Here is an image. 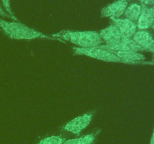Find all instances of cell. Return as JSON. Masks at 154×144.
Instances as JSON below:
<instances>
[{"instance_id":"obj_1","label":"cell","mask_w":154,"mask_h":144,"mask_svg":"<svg viewBox=\"0 0 154 144\" xmlns=\"http://www.w3.org/2000/svg\"><path fill=\"white\" fill-rule=\"evenodd\" d=\"M52 37L62 42L69 41L81 48L96 47L103 43L99 33L96 31L63 30L53 34Z\"/></svg>"},{"instance_id":"obj_2","label":"cell","mask_w":154,"mask_h":144,"mask_svg":"<svg viewBox=\"0 0 154 144\" xmlns=\"http://www.w3.org/2000/svg\"><path fill=\"white\" fill-rule=\"evenodd\" d=\"M0 28L10 38L15 40H33L36 38H48L57 40L54 38L38 32L18 21L9 22L0 19Z\"/></svg>"},{"instance_id":"obj_3","label":"cell","mask_w":154,"mask_h":144,"mask_svg":"<svg viewBox=\"0 0 154 144\" xmlns=\"http://www.w3.org/2000/svg\"><path fill=\"white\" fill-rule=\"evenodd\" d=\"M73 51L75 55H84L86 56L90 57V58L107 62H117L126 64L125 61L119 58L114 52L107 50L102 49L99 46L90 48L74 47Z\"/></svg>"},{"instance_id":"obj_4","label":"cell","mask_w":154,"mask_h":144,"mask_svg":"<svg viewBox=\"0 0 154 144\" xmlns=\"http://www.w3.org/2000/svg\"><path fill=\"white\" fill-rule=\"evenodd\" d=\"M93 113H86L80 116L71 120L63 127V130L71 132L76 135H80L82 130H84L90 124L93 119Z\"/></svg>"},{"instance_id":"obj_5","label":"cell","mask_w":154,"mask_h":144,"mask_svg":"<svg viewBox=\"0 0 154 144\" xmlns=\"http://www.w3.org/2000/svg\"><path fill=\"white\" fill-rule=\"evenodd\" d=\"M127 5L128 0H117L102 8L101 10L102 16L109 17L111 19H118L124 14Z\"/></svg>"},{"instance_id":"obj_6","label":"cell","mask_w":154,"mask_h":144,"mask_svg":"<svg viewBox=\"0 0 154 144\" xmlns=\"http://www.w3.org/2000/svg\"><path fill=\"white\" fill-rule=\"evenodd\" d=\"M99 46L102 49L111 51V52H114V51H133V52L144 51L141 46L137 44L136 42L132 40V38L122 39L121 41L119 42L118 44H102Z\"/></svg>"},{"instance_id":"obj_7","label":"cell","mask_w":154,"mask_h":144,"mask_svg":"<svg viewBox=\"0 0 154 144\" xmlns=\"http://www.w3.org/2000/svg\"><path fill=\"white\" fill-rule=\"evenodd\" d=\"M114 24L119 28L123 39L132 38L136 32L137 24L128 19H111Z\"/></svg>"},{"instance_id":"obj_8","label":"cell","mask_w":154,"mask_h":144,"mask_svg":"<svg viewBox=\"0 0 154 144\" xmlns=\"http://www.w3.org/2000/svg\"><path fill=\"white\" fill-rule=\"evenodd\" d=\"M132 40L144 51H150L154 53V39L149 32L146 30L136 32L132 37Z\"/></svg>"},{"instance_id":"obj_9","label":"cell","mask_w":154,"mask_h":144,"mask_svg":"<svg viewBox=\"0 0 154 144\" xmlns=\"http://www.w3.org/2000/svg\"><path fill=\"white\" fill-rule=\"evenodd\" d=\"M99 34L106 45L116 44L121 41L123 39L120 30L115 24H111L107 28L101 30Z\"/></svg>"},{"instance_id":"obj_10","label":"cell","mask_w":154,"mask_h":144,"mask_svg":"<svg viewBox=\"0 0 154 144\" xmlns=\"http://www.w3.org/2000/svg\"><path fill=\"white\" fill-rule=\"evenodd\" d=\"M116 56L125 61L126 64H153L152 62H145V56L138 52L133 51H114Z\"/></svg>"},{"instance_id":"obj_11","label":"cell","mask_w":154,"mask_h":144,"mask_svg":"<svg viewBox=\"0 0 154 144\" xmlns=\"http://www.w3.org/2000/svg\"><path fill=\"white\" fill-rule=\"evenodd\" d=\"M153 17L151 11H150V8H149L147 5L142 4L141 5V12L138 20L137 26L139 29L144 30L153 26Z\"/></svg>"},{"instance_id":"obj_12","label":"cell","mask_w":154,"mask_h":144,"mask_svg":"<svg viewBox=\"0 0 154 144\" xmlns=\"http://www.w3.org/2000/svg\"><path fill=\"white\" fill-rule=\"evenodd\" d=\"M99 131L93 132L92 134H86L78 138L66 140L63 144H93L99 135Z\"/></svg>"},{"instance_id":"obj_13","label":"cell","mask_w":154,"mask_h":144,"mask_svg":"<svg viewBox=\"0 0 154 144\" xmlns=\"http://www.w3.org/2000/svg\"><path fill=\"white\" fill-rule=\"evenodd\" d=\"M141 12V5L134 3L130 4L129 7H127L125 10L124 14L126 16V19L129 20L132 22H135L138 21L139 18L140 14Z\"/></svg>"},{"instance_id":"obj_14","label":"cell","mask_w":154,"mask_h":144,"mask_svg":"<svg viewBox=\"0 0 154 144\" xmlns=\"http://www.w3.org/2000/svg\"><path fill=\"white\" fill-rule=\"evenodd\" d=\"M66 139L61 136H50L41 140L38 144H63Z\"/></svg>"},{"instance_id":"obj_15","label":"cell","mask_w":154,"mask_h":144,"mask_svg":"<svg viewBox=\"0 0 154 144\" xmlns=\"http://www.w3.org/2000/svg\"><path fill=\"white\" fill-rule=\"evenodd\" d=\"M2 2L3 6H4L5 9V12L11 16V19H12L14 21H18V19L14 14L13 11H12L10 0H2Z\"/></svg>"},{"instance_id":"obj_16","label":"cell","mask_w":154,"mask_h":144,"mask_svg":"<svg viewBox=\"0 0 154 144\" xmlns=\"http://www.w3.org/2000/svg\"><path fill=\"white\" fill-rule=\"evenodd\" d=\"M141 3L144 5H153L154 0H140Z\"/></svg>"},{"instance_id":"obj_17","label":"cell","mask_w":154,"mask_h":144,"mask_svg":"<svg viewBox=\"0 0 154 144\" xmlns=\"http://www.w3.org/2000/svg\"><path fill=\"white\" fill-rule=\"evenodd\" d=\"M0 16H3V17H5V18H11V16L6 13L5 11L4 10V9L2 8L1 4H0Z\"/></svg>"},{"instance_id":"obj_18","label":"cell","mask_w":154,"mask_h":144,"mask_svg":"<svg viewBox=\"0 0 154 144\" xmlns=\"http://www.w3.org/2000/svg\"><path fill=\"white\" fill-rule=\"evenodd\" d=\"M150 11H151L152 15H153V28H154V4L153 5V7L150 8Z\"/></svg>"},{"instance_id":"obj_19","label":"cell","mask_w":154,"mask_h":144,"mask_svg":"<svg viewBox=\"0 0 154 144\" xmlns=\"http://www.w3.org/2000/svg\"><path fill=\"white\" fill-rule=\"evenodd\" d=\"M150 144H154V128H153V134H152V136H151V139H150Z\"/></svg>"}]
</instances>
